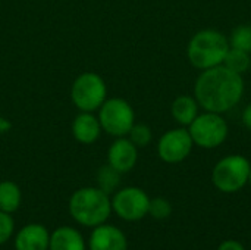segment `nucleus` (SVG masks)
<instances>
[{
  "label": "nucleus",
  "mask_w": 251,
  "mask_h": 250,
  "mask_svg": "<svg viewBox=\"0 0 251 250\" xmlns=\"http://www.w3.org/2000/svg\"><path fill=\"white\" fill-rule=\"evenodd\" d=\"M138 147L128 137H116L107 149V164L121 174H126L137 165Z\"/></svg>",
  "instance_id": "10"
},
{
  "label": "nucleus",
  "mask_w": 251,
  "mask_h": 250,
  "mask_svg": "<svg viewBox=\"0 0 251 250\" xmlns=\"http://www.w3.org/2000/svg\"><path fill=\"white\" fill-rule=\"evenodd\" d=\"M149 215L157 221H165L172 215V205L165 197H154L150 199L149 205Z\"/></svg>",
  "instance_id": "21"
},
{
  "label": "nucleus",
  "mask_w": 251,
  "mask_h": 250,
  "mask_svg": "<svg viewBox=\"0 0 251 250\" xmlns=\"http://www.w3.org/2000/svg\"><path fill=\"white\" fill-rule=\"evenodd\" d=\"M88 249L128 250V239L119 227L104 222L93 228L88 239Z\"/></svg>",
  "instance_id": "11"
},
{
  "label": "nucleus",
  "mask_w": 251,
  "mask_h": 250,
  "mask_svg": "<svg viewBox=\"0 0 251 250\" xmlns=\"http://www.w3.org/2000/svg\"><path fill=\"white\" fill-rule=\"evenodd\" d=\"M15 234V221L12 214L0 211V246L6 245Z\"/></svg>",
  "instance_id": "22"
},
{
  "label": "nucleus",
  "mask_w": 251,
  "mask_h": 250,
  "mask_svg": "<svg viewBox=\"0 0 251 250\" xmlns=\"http://www.w3.org/2000/svg\"><path fill=\"white\" fill-rule=\"evenodd\" d=\"M194 147L193 139L188 128L179 127L166 131L157 141V155L165 164H181L184 162Z\"/></svg>",
  "instance_id": "9"
},
{
  "label": "nucleus",
  "mask_w": 251,
  "mask_h": 250,
  "mask_svg": "<svg viewBox=\"0 0 251 250\" xmlns=\"http://www.w3.org/2000/svg\"><path fill=\"white\" fill-rule=\"evenodd\" d=\"M121 172H118L115 168H112L109 164L100 167L99 172H97V187H100L103 192H106L107 194L113 193L119 183H121Z\"/></svg>",
  "instance_id": "18"
},
{
  "label": "nucleus",
  "mask_w": 251,
  "mask_h": 250,
  "mask_svg": "<svg viewBox=\"0 0 251 250\" xmlns=\"http://www.w3.org/2000/svg\"><path fill=\"white\" fill-rule=\"evenodd\" d=\"M199 109H200V106H199V102L196 100V97L188 96V94L178 96L171 105L172 118L181 127H188L197 118Z\"/></svg>",
  "instance_id": "15"
},
{
  "label": "nucleus",
  "mask_w": 251,
  "mask_h": 250,
  "mask_svg": "<svg viewBox=\"0 0 251 250\" xmlns=\"http://www.w3.org/2000/svg\"><path fill=\"white\" fill-rule=\"evenodd\" d=\"M112 212L116 214L122 221L137 222L149 215L150 197L149 194L135 186L119 189L110 197Z\"/></svg>",
  "instance_id": "8"
},
{
  "label": "nucleus",
  "mask_w": 251,
  "mask_h": 250,
  "mask_svg": "<svg viewBox=\"0 0 251 250\" xmlns=\"http://www.w3.org/2000/svg\"><path fill=\"white\" fill-rule=\"evenodd\" d=\"M229 40L218 29H201L196 32L187 46V57L190 63L200 71H206L224 63L229 50Z\"/></svg>",
  "instance_id": "3"
},
{
  "label": "nucleus",
  "mask_w": 251,
  "mask_h": 250,
  "mask_svg": "<svg viewBox=\"0 0 251 250\" xmlns=\"http://www.w3.org/2000/svg\"><path fill=\"white\" fill-rule=\"evenodd\" d=\"M85 248L84 236L71 225L57 227L50 233L49 250H85Z\"/></svg>",
  "instance_id": "14"
},
{
  "label": "nucleus",
  "mask_w": 251,
  "mask_h": 250,
  "mask_svg": "<svg viewBox=\"0 0 251 250\" xmlns=\"http://www.w3.org/2000/svg\"><path fill=\"white\" fill-rule=\"evenodd\" d=\"M218 250H246L238 240H225L219 245Z\"/></svg>",
  "instance_id": "23"
},
{
  "label": "nucleus",
  "mask_w": 251,
  "mask_h": 250,
  "mask_svg": "<svg viewBox=\"0 0 251 250\" xmlns=\"http://www.w3.org/2000/svg\"><path fill=\"white\" fill-rule=\"evenodd\" d=\"M250 71H251V65H250Z\"/></svg>",
  "instance_id": "27"
},
{
  "label": "nucleus",
  "mask_w": 251,
  "mask_h": 250,
  "mask_svg": "<svg viewBox=\"0 0 251 250\" xmlns=\"http://www.w3.org/2000/svg\"><path fill=\"white\" fill-rule=\"evenodd\" d=\"M22 192L21 187L10 180L0 181V211L13 214L21 208Z\"/></svg>",
  "instance_id": "16"
},
{
  "label": "nucleus",
  "mask_w": 251,
  "mask_h": 250,
  "mask_svg": "<svg viewBox=\"0 0 251 250\" xmlns=\"http://www.w3.org/2000/svg\"><path fill=\"white\" fill-rule=\"evenodd\" d=\"M138 149L140 147H147L151 140H153V131L147 124H141V122H135L132 125V128L129 130L128 136H126Z\"/></svg>",
  "instance_id": "20"
},
{
  "label": "nucleus",
  "mask_w": 251,
  "mask_h": 250,
  "mask_svg": "<svg viewBox=\"0 0 251 250\" xmlns=\"http://www.w3.org/2000/svg\"><path fill=\"white\" fill-rule=\"evenodd\" d=\"M101 130L112 137H126L135 124V112L131 103L122 97H107L99 108Z\"/></svg>",
  "instance_id": "6"
},
{
  "label": "nucleus",
  "mask_w": 251,
  "mask_h": 250,
  "mask_svg": "<svg viewBox=\"0 0 251 250\" xmlns=\"http://www.w3.org/2000/svg\"><path fill=\"white\" fill-rule=\"evenodd\" d=\"M244 88L243 75L219 65L201 71L194 84V97L204 111L225 113L241 102Z\"/></svg>",
  "instance_id": "1"
},
{
  "label": "nucleus",
  "mask_w": 251,
  "mask_h": 250,
  "mask_svg": "<svg viewBox=\"0 0 251 250\" xmlns=\"http://www.w3.org/2000/svg\"><path fill=\"white\" fill-rule=\"evenodd\" d=\"M188 133L194 146L201 149H216L225 143L229 134V127L222 113L204 112L188 125Z\"/></svg>",
  "instance_id": "7"
},
{
  "label": "nucleus",
  "mask_w": 251,
  "mask_h": 250,
  "mask_svg": "<svg viewBox=\"0 0 251 250\" xmlns=\"http://www.w3.org/2000/svg\"><path fill=\"white\" fill-rule=\"evenodd\" d=\"M241 119H243V124L246 128H249L251 131V103L247 105L243 111V115H241Z\"/></svg>",
  "instance_id": "24"
},
{
  "label": "nucleus",
  "mask_w": 251,
  "mask_h": 250,
  "mask_svg": "<svg viewBox=\"0 0 251 250\" xmlns=\"http://www.w3.org/2000/svg\"><path fill=\"white\" fill-rule=\"evenodd\" d=\"M69 215L82 227L94 228L107 222L112 214L110 196L100 187H81L72 193L68 203Z\"/></svg>",
  "instance_id": "2"
},
{
  "label": "nucleus",
  "mask_w": 251,
  "mask_h": 250,
  "mask_svg": "<svg viewBox=\"0 0 251 250\" xmlns=\"http://www.w3.org/2000/svg\"><path fill=\"white\" fill-rule=\"evenodd\" d=\"M106 99L107 85L97 72H82L71 85V100L79 112H96Z\"/></svg>",
  "instance_id": "5"
},
{
  "label": "nucleus",
  "mask_w": 251,
  "mask_h": 250,
  "mask_svg": "<svg viewBox=\"0 0 251 250\" xmlns=\"http://www.w3.org/2000/svg\"><path fill=\"white\" fill-rule=\"evenodd\" d=\"M50 231L38 222L24 225L13 239L15 250H49Z\"/></svg>",
  "instance_id": "12"
},
{
  "label": "nucleus",
  "mask_w": 251,
  "mask_h": 250,
  "mask_svg": "<svg viewBox=\"0 0 251 250\" xmlns=\"http://www.w3.org/2000/svg\"><path fill=\"white\" fill-rule=\"evenodd\" d=\"M222 65L226 66L228 69L243 75V74L250 71L251 55L247 53V52H244V50H240V49H235V47H229V50H228Z\"/></svg>",
  "instance_id": "17"
},
{
  "label": "nucleus",
  "mask_w": 251,
  "mask_h": 250,
  "mask_svg": "<svg viewBox=\"0 0 251 250\" xmlns=\"http://www.w3.org/2000/svg\"><path fill=\"white\" fill-rule=\"evenodd\" d=\"M101 131L99 116H96L94 112H79L71 124L74 139L85 146L94 144L100 139Z\"/></svg>",
  "instance_id": "13"
},
{
  "label": "nucleus",
  "mask_w": 251,
  "mask_h": 250,
  "mask_svg": "<svg viewBox=\"0 0 251 250\" xmlns=\"http://www.w3.org/2000/svg\"><path fill=\"white\" fill-rule=\"evenodd\" d=\"M249 184L251 186V169H250V175H249Z\"/></svg>",
  "instance_id": "26"
},
{
  "label": "nucleus",
  "mask_w": 251,
  "mask_h": 250,
  "mask_svg": "<svg viewBox=\"0 0 251 250\" xmlns=\"http://www.w3.org/2000/svg\"><path fill=\"white\" fill-rule=\"evenodd\" d=\"M228 40L231 47L244 50L251 55V24H243L234 28Z\"/></svg>",
  "instance_id": "19"
},
{
  "label": "nucleus",
  "mask_w": 251,
  "mask_h": 250,
  "mask_svg": "<svg viewBox=\"0 0 251 250\" xmlns=\"http://www.w3.org/2000/svg\"><path fill=\"white\" fill-rule=\"evenodd\" d=\"M10 130H12V122L7 118H4V116L0 115V136L7 134Z\"/></svg>",
  "instance_id": "25"
},
{
  "label": "nucleus",
  "mask_w": 251,
  "mask_h": 250,
  "mask_svg": "<svg viewBox=\"0 0 251 250\" xmlns=\"http://www.w3.org/2000/svg\"><path fill=\"white\" fill-rule=\"evenodd\" d=\"M251 164L243 155H229L216 162L212 183L222 193H237L249 184Z\"/></svg>",
  "instance_id": "4"
}]
</instances>
